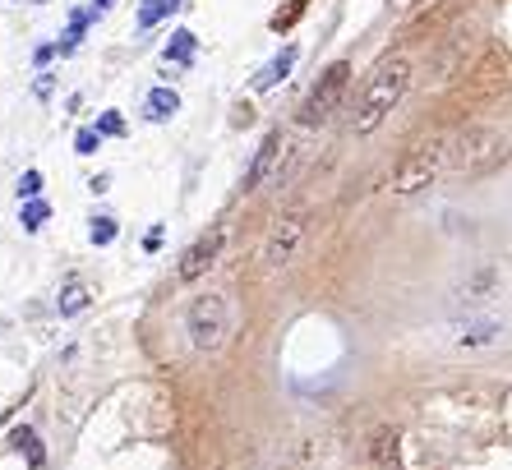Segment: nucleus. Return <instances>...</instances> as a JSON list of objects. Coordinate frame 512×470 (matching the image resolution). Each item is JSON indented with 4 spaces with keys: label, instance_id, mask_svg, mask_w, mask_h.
<instances>
[{
    "label": "nucleus",
    "instance_id": "obj_8",
    "mask_svg": "<svg viewBox=\"0 0 512 470\" xmlns=\"http://www.w3.org/2000/svg\"><path fill=\"white\" fill-rule=\"evenodd\" d=\"M499 157V134L494 130H466L453 143V171H480Z\"/></svg>",
    "mask_w": 512,
    "mask_h": 470
},
{
    "label": "nucleus",
    "instance_id": "obj_1",
    "mask_svg": "<svg viewBox=\"0 0 512 470\" xmlns=\"http://www.w3.org/2000/svg\"><path fill=\"white\" fill-rule=\"evenodd\" d=\"M406 88H411V60H406L402 51L383 56L379 65H374V74L365 79L360 97H356V111H351V130H356V134H374L383 120L393 116V106L406 97Z\"/></svg>",
    "mask_w": 512,
    "mask_h": 470
},
{
    "label": "nucleus",
    "instance_id": "obj_20",
    "mask_svg": "<svg viewBox=\"0 0 512 470\" xmlns=\"http://www.w3.org/2000/svg\"><path fill=\"white\" fill-rule=\"evenodd\" d=\"M42 194V171H24L19 176V199H37Z\"/></svg>",
    "mask_w": 512,
    "mask_h": 470
},
{
    "label": "nucleus",
    "instance_id": "obj_7",
    "mask_svg": "<svg viewBox=\"0 0 512 470\" xmlns=\"http://www.w3.org/2000/svg\"><path fill=\"white\" fill-rule=\"evenodd\" d=\"M222 245H227V231H222V226H217V231H208V235H199V240H194V245L180 254L176 277H180V282H199L203 272L222 259Z\"/></svg>",
    "mask_w": 512,
    "mask_h": 470
},
{
    "label": "nucleus",
    "instance_id": "obj_14",
    "mask_svg": "<svg viewBox=\"0 0 512 470\" xmlns=\"http://www.w3.org/2000/svg\"><path fill=\"white\" fill-rule=\"evenodd\" d=\"M56 309H60L65 318H70V314H84V309H88V286H84V282H70L65 291H60Z\"/></svg>",
    "mask_w": 512,
    "mask_h": 470
},
{
    "label": "nucleus",
    "instance_id": "obj_10",
    "mask_svg": "<svg viewBox=\"0 0 512 470\" xmlns=\"http://www.w3.org/2000/svg\"><path fill=\"white\" fill-rule=\"evenodd\" d=\"M296 56H300L296 47H282V51H277V56L268 60V65H263L259 74H254V93H268V88H277V83H282L286 74H291V65H296Z\"/></svg>",
    "mask_w": 512,
    "mask_h": 470
},
{
    "label": "nucleus",
    "instance_id": "obj_21",
    "mask_svg": "<svg viewBox=\"0 0 512 470\" xmlns=\"http://www.w3.org/2000/svg\"><path fill=\"white\" fill-rule=\"evenodd\" d=\"M97 130H102V134H125V120H120L116 111H107V116L97 120Z\"/></svg>",
    "mask_w": 512,
    "mask_h": 470
},
{
    "label": "nucleus",
    "instance_id": "obj_13",
    "mask_svg": "<svg viewBox=\"0 0 512 470\" xmlns=\"http://www.w3.org/2000/svg\"><path fill=\"white\" fill-rule=\"evenodd\" d=\"M185 0H139V28H157L171 10H180Z\"/></svg>",
    "mask_w": 512,
    "mask_h": 470
},
{
    "label": "nucleus",
    "instance_id": "obj_5",
    "mask_svg": "<svg viewBox=\"0 0 512 470\" xmlns=\"http://www.w3.org/2000/svg\"><path fill=\"white\" fill-rule=\"evenodd\" d=\"M305 231H310V217L305 212H282L273 222V231H268V240H263L259 259H263V272H282L286 263L300 254V245H305Z\"/></svg>",
    "mask_w": 512,
    "mask_h": 470
},
{
    "label": "nucleus",
    "instance_id": "obj_18",
    "mask_svg": "<svg viewBox=\"0 0 512 470\" xmlns=\"http://www.w3.org/2000/svg\"><path fill=\"white\" fill-rule=\"evenodd\" d=\"M47 217H51V208H47L42 199H33V203L24 208V217H19V222H24V231H37V226L47 222Z\"/></svg>",
    "mask_w": 512,
    "mask_h": 470
},
{
    "label": "nucleus",
    "instance_id": "obj_9",
    "mask_svg": "<svg viewBox=\"0 0 512 470\" xmlns=\"http://www.w3.org/2000/svg\"><path fill=\"white\" fill-rule=\"evenodd\" d=\"M499 337V323L494 318H462V323H453V346H466V351H476V346H489V341Z\"/></svg>",
    "mask_w": 512,
    "mask_h": 470
},
{
    "label": "nucleus",
    "instance_id": "obj_12",
    "mask_svg": "<svg viewBox=\"0 0 512 470\" xmlns=\"http://www.w3.org/2000/svg\"><path fill=\"white\" fill-rule=\"evenodd\" d=\"M143 111H148V120H171L180 111L176 88H153V93H148V102H143Z\"/></svg>",
    "mask_w": 512,
    "mask_h": 470
},
{
    "label": "nucleus",
    "instance_id": "obj_16",
    "mask_svg": "<svg viewBox=\"0 0 512 470\" xmlns=\"http://www.w3.org/2000/svg\"><path fill=\"white\" fill-rule=\"evenodd\" d=\"M167 60H171V65H190V60H194V33H185V28H180V33H171Z\"/></svg>",
    "mask_w": 512,
    "mask_h": 470
},
{
    "label": "nucleus",
    "instance_id": "obj_22",
    "mask_svg": "<svg viewBox=\"0 0 512 470\" xmlns=\"http://www.w3.org/2000/svg\"><path fill=\"white\" fill-rule=\"evenodd\" d=\"M111 5H116V0H93V10H88V14H93V19H97V14H107Z\"/></svg>",
    "mask_w": 512,
    "mask_h": 470
},
{
    "label": "nucleus",
    "instance_id": "obj_3",
    "mask_svg": "<svg viewBox=\"0 0 512 470\" xmlns=\"http://www.w3.org/2000/svg\"><path fill=\"white\" fill-rule=\"evenodd\" d=\"M185 332H190L194 351H203V355L222 351L227 337H231V300L227 295H217V291L199 295V300L190 305V314H185Z\"/></svg>",
    "mask_w": 512,
    "mask_h": 470
},
{
    "label": "nucleus",
    "instance_id": "obj_4",
    "mask_svg": "<svg viewBox=\"0 0 512 470\" xmlns=\"http://www.w3.org/2000/svg\"><path fill=\"white\" fill-rule=\"evenodd\" d=\"M346 88H351V65L346 60H337V65H328V70L319 74V83L310 88V97H305V106H300V125H328V120L337 116V106L346 102Z\"/></svg>",
    "mask_w": 512,
    "mask_h": 470
},
{
    "label": "nucleus",
    "instance_id": "obj_6",
    "mask_svg": "<svg viewBox=\"0 0 512 470\" xmlns=\"http://www.w3.org/2000/svg\"><path fill=\"white\" fill-rule=\"evenodd\" d=\"M282 157H286V139H282V130H273L268 139L259 143V153H254V162H250V171H245V194L250 189H259V185H282Z\"/></svg>",
    "mask_w": 512,
    "mask_h": 470
},
{
    "label": "nucleus",
    "instance_id": "obj_19",
    "mask_svg": "<svg viewBox=\"0 0 512 470\" xmlns=\"http://www.w3.org/2000/svg\"><path fill=\"white\" fill-rule=\"evenodd\" d=\"M97 148H102V130H79V134H74V153L93 157Z\"/></svg>",
    "mask_w": 512,
    "mask_h": 470
},
{
    "label": "nucleus",
    "instance_id": "obj_2",
    "mask_svg": "<svg viewBox=\"0 0 512 470\" xmlns=\"http://www.w3.org/2000/svg\"><path fill=\"white\" fill-rule=\"evenodd\" d=\"M443 166H453V143L448 139H420L402 162L393 166V194H420L443 176Z\"/></svg>",
    "mask_w": 512,
    "mask_h": 470
},
{
    "label": "nucleus",
    "instance_id": "obj_11",
    "mask_svg": "<svg viewBox=\"0 0 512 470\" xmlns=\"http://www.w3.org/2000/svg\"><path fill=\"white\" fill-rule=\"evenodd\" d=\"M370 461L379 470H402V461H397V434H393V429H379V434L370 438Z\"/></svg>",
    "mask_w": 512,
    "mask_h": 470
},
{
    "label": "nucleus",
    "instance_id": "obj_17",
    "mask_svg": "<svg viewBox=\"0 0 512 470\" xmlns=\"http://www.w3.org/2000/svg\"><path fill=\"white\" fill-rule=\"evenodd\" d=\"M116 217H107V212H102V217H93V226H88V235H93V245H111V240H116Z\"/></svg>",
    "mask_w": 512,
    "mask_h": 470
},
{
    "label": "nucleus",
    "instance_id": "obj_15",
    "mask_svg": "<svg viewBox=\"0 0 512 470\" xmlns=\"http://www.w3.org/2000/svg\"><path fill=\"white\" fill-rule=\"evenodd\" d=\"M14 447H19V452L28 457V466L42 470V461H47V457H42V443H37V434L28 429V424H24V429H14Z\"/></svg>",
    "mask_w": 512,
    "mask_h": 470
}]
</instances>
